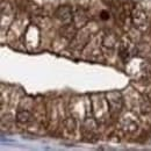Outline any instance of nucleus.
<instances>
[{
	"label": "nucleus",
	"mask_w": 151,
	"mask_h": 151,
	"mask_svg": "<svg viewBox=\"0 0 151 151\" xmlns=\"http://www.w3.org/2000/svg\"><path fill=\"white\" fill-rule=\"evenodd\" d=\"M88 18H90V15L83 9V8H79V9H77L74 13H73V18H72V20H73V25L76 26V27H84L86 23H87V20H88Z\"/></svg>",
	"instance_id": "nucleus-6"
},
{
	"label": "nucleus",
	"mask_w": 151,
	"mask_h": 151,
	"mask_svg": "<svg viewBox=\"0 0 151 151\" xmlns=\"http://www.w3.org/2000/svg\"><path fill=\"white\" fill-rule=\"evenodd\" d=\"M121 123H122V129H123L125 133H129V134L135 133V131L137 130V127H138L137 121H135L133 119V116L130 115V113L124 115V118L122 119Z\"/></svg>",
	"instance_id": "nucleus-5"
},
{
	"label": "nucleus",
	"mask_w": 151,
	"mask_h": 151,
	"mask_svg": "<svg viewBox=\"0 0 151 151\" xmlns=\"http://www.w3.org/2000/svg\"><path fill=\"white\" fill-rule=\"evenodd\" d=\"M102 43H103V45L107 47V48H114L115 44L118 43V37H116V35L113 34V33L106 34V35L103 36V38H102Z\"/></svg>",
	"instance_id": "nucleus-8"
},
{
	"label": "nucleus",
	"mask_w": 151,
	"mask_h": 151,
	"mask_svg": "<svg viewBox=\"0 0 151 151\" xmlns=\"http://www.w3.org/2000/svg\"><path fill=\"white\" fill-rule=\"evenodd\" d=\"M133 21L135 26L141 30H144L148 26V16H147V11L142 5H137L133 9Z\"/></svg>",
	"instance_id": "nucleus-1"
},
{
	"label": "nucleus",
	"mask_w": 151,
	"mask_h": 151,
	"mask_svg": "<svg viewBox=\"0 0 151 151\" xmlns=\"http://www.w3.org/2000/svg\"><path fill=\"white\" fill-rule=\"evenodd\" d=\"M55 16H56V19L59 20L60 22H63L64 25H66V23H69V22L72 20V18H73L72 8H71L70 6H66V5L60 6L59 8L56 11Z\"/></svg>",
	"instance_id": "nucleus-4"
},
{
	"label": "nucleus",
	"mask_w": 151,
	"mask_h": 151,
	"mask_svg": "<svg viewBox=\"0 0 151 151\" xmlns=\"http://www.w3.org/2000/svg\"><path fill=\"white\" fill-rule=\"evenodd\" d=\"M31 113H30L28 109H23V110H20L16 114V120L19 121L20 123H28L31 120Z\"/></svg>",
	"instance_id": "nucleus-9"
},
{
	"label": "nucleus",
	"mask_w": 151,
	"mask_h": 151,
	"mask_svg": "<svg viewBox=\"0 0 151 151\" xmlns=\"http://www.w3.org/2000/svg\"><path fill=\"white\" fill-rule=\"evenodd\" d=\"M107 101H108V106H109V112H110V116H116L119 115V113L122 109V96L120 93L118 92H110L107 94Z\"/></svg>",
	"instance_id": "nucleus-2"
},
{
	"label": "nucleus",
	"mask_w": 151,
	"mask_h": 151,
	"mask_svg": "<svg viewBox=\"0 0 151 151\" xmlns=\"http://www.w3.org/2000/svg\"><path fill=\"white\" fill-rule=\"evenodd\" d=\"M148 98H149V100L151 101V91L149 92V94H148Z\"/></svg>",
	"instance_id": "nucleus-10"
},
{
	"label": "nucleus",
	"mask_w": 151,
	"mask_h": 151,
	"mask_svg": "<svg viewBox=\"0 0 151 151\" xmlns=\"http://www.w3.org/2000/svg\"><path fill=\"white\" fill-rule=\"evenodd\" d=\"M63 128L64 131H66L69 135H73L77 131V121L76 118H67L63 121Z\"/></svg>",
	"instance_id": "nucleus-7"
},
{
	"label": "nucleus",
	"mask_w": 151,
	"mask_h": 151,
	"mask_svg": "<svg viewBox=\"0 0 151 151\" xmlns=\"http://www.w3.org/2000/svg\"><path fill=\"white\" fill-rule=\"evenodd\" d=\"M90 30L87 28H83L81 30H79L76 34V36L73 37V41L71 42V47L76 50H80L84 47H86L87 43L90 42Z\"/></svg>",
	"instance_id": "nucleus-3"
}]
</instances>
